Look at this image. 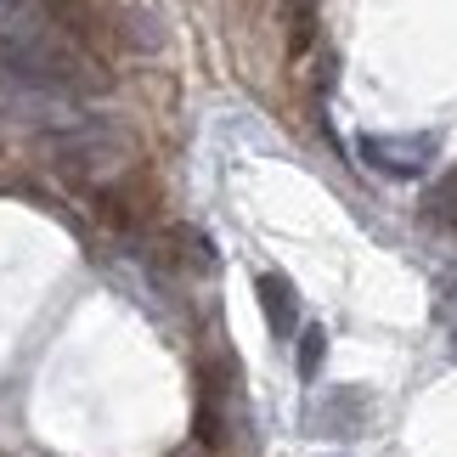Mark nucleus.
Wrapping results in <instances>:
<instances>
[{
    "mask_svg": "<svg viewBox=\"0 0 457 457\" xmlns=\"http://www.w3.org/2000/svg\"><path fill=\"white\" fill-rule=\"evenodd\" d=\"M322 350H328V333H322V328H305V345H300V378H316V367H322Z\"/></svg>",
    "mask_w": 457,
    "mask_h": 457,
    "instance_id": "nucleus-6",
    "label": "nucleus"
},
{
    "mask_svg": "<svg viewBox=\"0 0 457 457\" xmlns=\"http://www.w3.org/2000/svg\"><path fill=\"white\" fill-rule=\"evenodd\" d=\"M0 85L17 96H62L68 91V68H62V51L40 40V34H0Z\"/></svg>",
    "mask_w": 457,
    "mask_h": 457,
    "instance_id": "nucleus-1",
    "label": "nucleus"
},
{
    "mask_svg": "<svg viewBox=\"0 0 457 457\" xmlns=\"http://www.w3.org/2000/svg\"><path fill=\"white\" fill-rule=\"evenodd\" d=\"M452 356H457V339H452Z\"/></svg>",
    "mask_w": 457,
    "mask_h": 457,
    "instance_id": "nucleus-7",
    "label": "nucleus"
},
{
    "mask_svg": "<svg viewBox=\"0 0 457 457\" xmlns=\"http://www.w3.org/2000/svg\"><path fill=\"white\" fill-rule=\"evenodd\" d=\"M367 412H373V395L356 390V384H339V390H328L322 401H316V429L322 435H361Z\"/></svg>",
    "mask_w": 457,
    "mask_h": 457,
    "instance_id": "nucleus-3",
    "label": "nucleus"
},
{
    "mask_svg": "<svg viewBox=\"0 0 457 457\" xmlns=\"http://www.w3.org/2000/svg\"><path fill=\"white\" fill-rule=\"evenodd\" d=\"M356 153H361L367 170L390 175V181H418V175L435 164L441 142H435V136H361Z\"/></svg>",
    "mask_w": 457,
    "mask_h": 457,
    "instance_id": "nucleus-2",
    "label": "nucleus"
},
{
    "mask_svg": "<svg viewBox=\"0 0 457 457\" xmlns=\"http://www.w3.org/2000/svg\"><path fill=\"white\" fill-rule=\"evenodd\" d=\"M288 23H294V51H305L311 29H316V0H288Z\"/></svg>",
    "mask_w": 457,
    "mask_h": 457,
    "instance_id": "nucleus-5",
    "label": "nucleus"
},
{
    "mask_svg": "<svg viewBox=\"0 0 457 457\" xmlns=\"http://www.w3.org/2000/svg\"><path fill=\"white\" fill-rule=\"evenodd\" d=\"M254 294H260V311H266V328H271V339H294V328H300V300H294V288H288V277H254Z\"/></svg>",
    "mask_w": 457,
    "mask_h": 457,
    "instance_id": "nucleus-4",
    "label": "nucleus"
}]
</instances>
